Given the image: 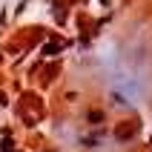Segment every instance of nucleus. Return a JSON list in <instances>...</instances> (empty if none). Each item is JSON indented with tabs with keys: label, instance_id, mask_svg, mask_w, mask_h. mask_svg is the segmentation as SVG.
Segmentation results:
<instances>
[{
	"label": "nucleus",
	"instance_id": "f257e3e1",
	"mask_svg": "<svg viewBox=\"0 0 152 152\" xmlns=\"http://www.w3.org/2000/svg\"><path fill=\"white\" fill-rule=\"evenodd\" d=\"M138 132V121H126V124H121L118 129H115V135H118V141H129V138Z\"/></svg>",
	"mask_w": 152,
	"mask_h": 152
}]
</instances>
